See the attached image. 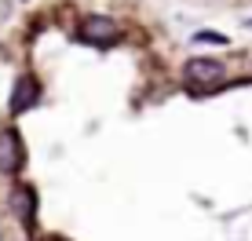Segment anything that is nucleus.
<instances>
[{
	"mask_svg": "<svg viewBox=\"0 0 252 241\" xmlns=\"http://www.w3.org/2000/svg\"><path fill=\"white\" fill-rule=\"evenodd\" d=\"M194 40H205V44H227V37H223V33H216V30H201V33H194Z\"/></svg>",
	"mask_w": 252,
	"mask_h": 241,
	"instance_id": "423d86ee",
	"label": "nucleus"
},
{
	"mask_svg": "<svg viewBox=\"0 0 252 241\" xmlns=\"http://www.w3.org/2000/svg\"><path fill=\"white\" fill-rule=\"evenodd\" d=\"M37 99H40V84L33 77H19V84L11 91V114H26Z\"/></svg>",
	"mask_w": 252,
	"mask_h": 241,
	"instance_id": "39448f33",
	"label": "nucleus"
},
{
	"mask_svg": "<svg viewBox=\"0 0 252 241\" xmlns=\"http://www.w3.org/2000/svg\"><path fill=\"white\" fill-rule=\"evenodd\" d=\"M114 33H117V26L106 19V15H88L81 26V37L84 40H92V44H110L114 40Z\"/></svg>",
	"mask_w": 252,
	"mask_h": 241,
	"instance_id": "7ed1b4c3",
	"label": "nucleus"
},
{
	"mask_svg": "<svg viewBox=\"0 0 252 241\" xmlns=\"http://www.w3.org/2000/svg\"><path fill=\"white\" fill-rule=\"evenodd\" d=\"M227 77V66L216 62V59H194V62L187 66V81L190 84H216Z\"/></svg>",
	"mask_w": 252,
	"mask_h": 241,
	"instance_id": "f03ea898",
	"label": "nucleus"
},
{
	"mask_svg": "<svg viewBox=\"0 0 252 241\" xmlns=\"http://www.w3.org/2000/svg\"><path fill=\"white\" fill-rule=\"evenodd\" d=\"M51 241H63V238H51Z\"/></svg>",
	"mask_w": 252,
	"mask_h": 241,
	"instance_id": "0eeeda50",
	"label": "nucleus"
},
{
	"mask_svg": "<svg viewBox=\"0 0 252 241\" xmlns=\"http://www.w3.org/2000/svg\"><path fill=\"white\" fill-rule=\"evenodd\" d=\"M26 161V150H22V135L15 128H4L0 132V172L4 176H15Z\"/></svg>",
	"mask_w": 252,
	"mask_h": 241,
	"instance_id": "f257e3e1",
	"label": "nucleus"
},
{
	"mask_svg": "<svg viewBox=\"0 0 252 241\" xmlns=\"http://www.w3.org/2000/svg\"><path fill=\"white\" fill-rule=\"evenodd\" d=\"M11 209H15V216L22 219V227H33V216H37V194H33V186H15L11 190Z\"/></svg>",
	"mask_w": 252,
	"mask_h": 241,
	"instance_id": "20e7f679",
	"label": "nucleus"
}]
</instances>
